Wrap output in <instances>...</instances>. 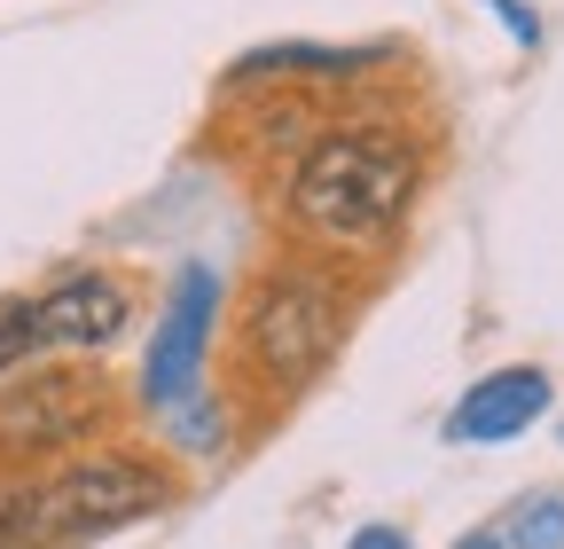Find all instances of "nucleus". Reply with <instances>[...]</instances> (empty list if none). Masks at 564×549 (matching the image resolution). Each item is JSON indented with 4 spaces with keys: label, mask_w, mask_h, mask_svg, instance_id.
Instances as JSON below:
<instances>
[{
    "label": "nucleus",
    "mask_w": 564,
    "mask_h": 549,
    "mask_svg": "<svg viewBox=\"0 0 564 549\" xmlns=\"http://www.w3.org/2000/svg\"><path fill=\"white\" fill-rule=\"evenodd\" d=\"M432 181L440 126L377 87H345L282 158V244L377 274L408 244Z\"/></svg>",
    "instance_id": "1"
},
{
    "label": "nucleus",
    "mask_w": 564,
    "mask_h": 549,
    "mask_svg": "<svg viewBox=\"0 0 564 549\" xmlns=\"http://www.w3.org/2000/svg\"><path fill=\"white\" fill-rule=\"evenodd\" d=\"M361 299H369V274H352L337 259H314L299 244H282L274 259L251 267V283L228 306V330L212 337L228 408L251 432L282 424L337 369L352 322H361Z\"/></svg>",
    "instance_id": "2"
},
{
    "label": "nucleus",
    "mask_w": 564,
    "mask_h": 549,
    "mask_svg": "<svg viewBox=\"0 0 564 549\" xmlns=\"http://www.w3.org/2000/svg\"><path fill=\"white\" fill-rule=\"evenodd\" d=\"M17 487V510L32 526L40 549H87L102 534H126L141 518H158L188 495V471L165 455V448H141V440H87L79 455H63L47 471H24L9 478Z\"/></svg>",
    "instance_id": "3"
},
{
    "label": "nucleus",
    "mask_w": 564,
    "mask_h": 549,
    "mask_svg": "<svg viewBox=\"0 0 564 549\" xmlns=\"http://www.w3.org/2000/svg\"><path fill=\"white\" fill-rule=\"evenodd\" d=\"M141 314V274L133 267H63L32 291L0 299V377L32 362H102Z\"/></svg>",
    "instance_id": "4"
},
{
    "label": "nucleus",
    "mask_w": 564,
    "mask_h": 549,
    "mask_svg": "<svg viewBox=\"0 0 564 549\" xmlns=\"http://www.w3.org/2000/svg\"><path fill=\"white\" fill-rule=\"evenodd\" d=\"M126 424V392L102 362H32L0 377V478L47 471L79 455L87 440H110Z\"/></svg>",
    "instance_id": "5"
},
{
    "label": "nucleus",
    "mask_w": 564,
    "mask_h": 549,
    "mask_svg": "<svg viewBox=\"0 0 564 549\" xmlns=\"http://www.w3.org/2000/svg\"><path fill=\"white\" fill-rule=\"evenodd\" d=\"M220 306H228V283L212 274L204 259H188L173 274V291L150 322V354H141V408L150 417H173V408L196 400V385L212 377V337H220Z\"/></svg>",
    "instance_id": "6"
},
{
    "label": "nucleus",
    "mask_w": 564,
    "mask_h": 549,
    "mask_svg": "<svg viewBox=\"0 0 564 549\" xmlns=\"http://www.w3.org/2000/svg\"><path fill=\"white\" fill-rule=\"evenodd\" d=\"M392 63H408L400 40H361V47H329V40H267L228 63V79H299V87H369Z\"/></svg>",
    "instance_id": "7"
},
{
    "label": "nucleus",
    "mask_w": 564,
    "mask_h": 549,
    "mask_svg": "<svg viewBox=\"0 0 564 549\" xmlns=\"http://www.w3.org/2000/svg\"><path fill=\"white\" fill-rule=\"evenodd\" d=\"M556 408V385H549V369H533V362H510V369H494V377H478L463 400H455V417H447V440L455 448H502V440H525L541 417Z\"/></svg>",
    "instance_id": "8"
},
{
    "label": "nucleus",
    "mask_w": 564,
    "mask_h": 549,
    "mask_svg": "<svg viewBox=\"0 0 564 549\" xmlns=\"http://www.w3.org/2000/svg\"><path fill=\"white\" fill-rule=\"evenodd\" d=\"M510 549H564V495H533L518 503V518L502 526Z\"/></svg>",
    "instance_id": "9"
},
{
    "label": "nucleus",
    "mask_w": 564,
    "mask_h": 549,
    "mask_svg": "<svg viewBox=\"0 0 564 549\" xmlns=\"http://www.w3.org/2000/svg\"><path fill=\"white\" fill-rule=\"evenodd\" d=\"M0 549H40L32 526H24V510H17V487H9V478H0Z\"/></svg>",
    "instance_id": "10"
},
{
    "label": "nucleus",
    "mask_w": 564,
    "mask_h": 549,
    "mask_svg": "<svg viewBox=\"0 0 564 549\" xmlns=\"http://www.w3.org/2000/svg\"><path fill=\"white\" fill-rule=\"evenodd\" d=\"M486 9L510 24V40H518V47H541V17L525 9V0H486Z\"/></svg>",
    "instance_id": "11"
},
{
    "label": "nucleus",
    "mask_w": 564,
    "mask_h": 549,
    "mask_svg": "<svg viewBox=\"0 0 564 549\" xmlns=\"http://www.w3.org/2000/svg\"><path fill=\"white\" fill-rule=\"evenodd\" d=\"M345 549H415V541H408V526H384V518H377V526H361V534H352Z\"/></svg>",
    "instance_id": "12"
},
{
    "label": "nucleus",
    "mask_w": 564,
    "mask_h": 549,
    "mask_svg": "<svg viewBox=\"0 0 564 549\" xmlns=\"http://www.w3.org/2000/svg\"><path fill=\"white\" fill-rule=\"evenodd\" d=\"M455 549H510V541H502V526H470Z\"/></svg>",
    "instance_id": "13"
}]
</instances>
